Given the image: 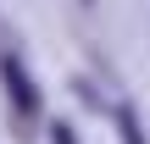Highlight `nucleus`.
Wrapping results in <instances>:
<instances>
[{
	"label": "nucleus",
	"instance_id": "obj_1",
	"mask_svg": "<svg viewBox=\"0 0 150 144\" xmlns=\"http://www.w3.org/2000/svg\"><path fill=\"white\" fill-rule=\"evenodd\" d=\"M0 83H6V100H11L17 117H39V83L28 78L22 55H17L11 44H0Z\"/></svg>",
	"mask_w": 150,
	"mask_h": 144
},
{
	"label": "nucleus",
	"instance_id": "obj_2",
	"mask_svg": "<svg viewBox=\"0 0 150 144\" xmlns=\"http://www.w3.org/2000/svg\"><path fill=\"white\" fill-rule=\"evenodd\" d=\"M117 139H122V144H150V139H145V122H139L134 105H117Z\"/></svg>",
	"mask_w": 150,
	"mask_h": 144
},
{
	"label": "nucleus",
	"instance_id": "obj_3",
	"mask_svg": "<svg viewBox=\"0 0 150 144\" xmlns=\"http://www.w3.org/2000/svg\"><path fill=\"white\" fill-rule=\"evenodd\" d=\"M50 144H78V133H72L67 122H50Z\"/></svg>",
	"mask_w": 150,
	"mask_h": 144
},
{
	"label": "nucleus",
	"instance_id": "obj_4",
	"mask_svg": "<svg viewBox=\"0 0 150 144\" xmlns=\"http://www.w3.org/2000/svg\"><path fill=\"white\" fill-rule=\"evenodd\" d=\"M83 6H89V0H83Z\"/></svg>",
	"mask_w": 150,
	"mask_h": 144
}]
</instances>
